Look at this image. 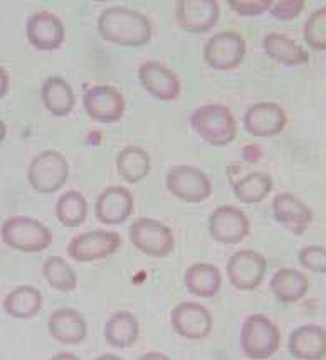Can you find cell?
<instances>
[{
	"mask_svg": "<svg viewBox=\"0 0 326 360\" xmlns=\"http://www.w3.org/2000/svg\"><path fill=\"white\" fill-rule=\"evenodd\" d=\"M281 332L274 321L263 314H252L241 327V350L251 360H268L280 350Z\"/></svg>",
	"mask_w": 326,
	"mask_h": 360,
	"instance_id": "cell-4",
	"label": "cell"
},
{
	"mask_svg": "<svg viewBox=\"0 0 326 360\" xmlns=\"http://www.w3.org/2000/svg\"><path fill=\"white\" fill-rule=\"evenodd\" d=\"M42 293L36 286L31 285H20L17 288L11 290L4 298V310L8 316L15 320H31L41 311Z\"/></svg>",
	"mask_w": 326,
	"mask_h": 360,
	"instance_id": "cell-24",
	"label": "cell"
},
{
	"mask_svg": "<svg viewBox=\"0 0 326 360\" xmlns=\"http://www.w3.org/2000/svg\"><path fill=\"white\" fill-rule=\"evenodd\" d=\"M299 266L308 269V271L326 274V248L318 244H310V246L301 248L298 252Z\"/></svg>",
	"mask_w": 326,
	"mask_h": 360,
	"instance_id": "cell-33",
	"label": "cell"
},
{
	"mask_svg": "<svg viewBox=\"0 0 326 360\" xmlns=\"http://www.w3.org/2000/svg\"><path fill=\"white\" fill-rule=\"evenodd\" d=\"M98 34L106 42L123 47H141L152 41V20L130 7H108L98 15Z\"/></svg>",
	"mask_w": 326,
	"mask_h": 360,
	"instance_id": "cell-1",
	"label": "cell"
},
{
	"mask_svg": "<svg viewBox=\"0 0 326 360\" xmlns=\"http://www.w3.org/2000/svg\"><path fill=\"white\" fill-rule=\"evenodd\" d=\"M138 79L153 98L160 101H175L182 91L178 76L160 61H145L138 68Z\"/></svg>",
	"mask_w": 326,
	"mask_h": 360,
	"instance_id": "cell-18",
	"label": "cell"
},
{
	"mask_svg": "<svg viewBox=\"0 0 326 360\" xmlns=\"http://www.w3.org/2000/svg\"><path fill=\"white\" fill-rule=\"evenodd\" d=\"M130 241L133 246L150 258H167L175 250V236L162 221L140 217L130 226Z\"/></svg>",
	"mask_w": 326,
	"mask_h": 360,
	"instance_id": "cell-6",
	"label": "cell"
},
{
	"mask_svg": "<svg viewBox=\"0 0 326 360\" xmlns=\"http://www.w3.org/2000/svg\"><path fill=\"white\" fill-rule=\"evenodd\" d=\"M171 327L187 340H202L212 332V314L197 302H182L171 310Z\"/></svg>",
	"mask_w": 326,
	"mask_h": 360,
	"instance_id": "cell-15",
	"label": "cell"
},
{
	"mask_svg": "<svg viewBox=\"0 0 326 360\" xmlns=\"http://www.w3.org/2000/svg\"><path fill=\"white\" fill-rule=\"evenodd\" d=\"M138 360H171V359L163 352H147L141 355Z\"/></svg>",
	"mask_w": 326,
	"mask_h": 360,
	"instance_id": "cell-37",
	"label": "cell"
},
{
	"mask_svg": "<svg viewBox=\"0 0 326 360\" xmlns=\"http://www.w3.org/2000/svg\"><path fill=\"white\" fill-rule=\"evenodd\" d=\"M41 98L46 110L54 117H67L76 105V94L71 84L61 76H49L42 83Z\"/></svg>",
	"mask_w": 326,
	"mask_h": 360,
	"instance_id": "cell-26",
	"label": "cell"
},
{
	"mask_svg": "<svg viewBox=\"0 0 326 360\" xmlns=\"http://www.w3.org/2000/svg\"><path fill=\"white\" fill-rule=\"evenodd\" d=\"M70 179V162L58 150H44L32 158L27 169L29 186L39 194H54Z\"/></svg>",
	"mask_w": 326,
	"mask_h": 360,
	"instance_id": "cell-5",
	"label": "cell"
},
{
	"mask_svg": "<svg viewBox=\"0 0 326 360\" xmlns=\"http://www.w3.org/2000/svg\"><path fill=\"white\" fill-rule=\"evenodd\" d=\"M42 276L51 288L70 293L78 286V274L63 256H49L42 264Z\"/></svg>",
	"mask_w": 326,
	"mask_h": 360,
	"instance_id": "cell-31",
	"label": "cell"
},
{
	"mask_svg": "<svg viewBox=\"0 0 326 360\" xmlns=\"http://www.w3.org/2000/svg\"><path fill=\"white\" fill-rule=\"evenodd\" d=\"M244 130L257 139H271L285 131L287 125V115L278 103L261 101L254 103L246 110L242 118Z\"/></svg>",
	"mask_w": 326,
	"mask_h": 360,
	"instance_id": "cell-13",
	"label": "cell"
},
{
	"mask_svg": "<svg viewBox=\"0 0 326 360\" xmlns=\"http://www.w3.org/2000/svg\"><path fill=\"white\" fill-rule=\"evenodd\" d=\"M175 19L185 32L205 34L221 19V7L216 0H180L175 6Z\"/></svg>",
	"mask_w": 326,
	"mask_h": 360,
	"instance_id": "cell-16",
	"label": "cell"
},
{
	"mask_svg": "<svg viewBox=\"0 0 326 360\" xmlns=\"http://www.w3.org/2000/svg\"><path fill=\"white\" fill-rule=\"evenodd\" d=\"M287 350L298 360H323L326 357V328L321 325H301L287 338Z\"/></svg>",
	"mask_w": 326,
	"mask_h": 360,
	"instance_id": "cell-21",
	"label": "cell"
},
{
	"mask_svg": "<svg viewBox=\"0 0 326 360\" xmlns=\"http://www.w3.org/2000/svg\"><path fill=\"white\" fill-rule=\"evenodd\" d=\"M185 288L199 298H214L221 291L222 273L212 263H194L183 274Z\"/></svg>",
	"mask_w": 326,
	"mask_h": 360,
	"instance_id": "cell-27",
	"label": "cell"
},
{
	"mask_svg": "<svg viewBox=\"0 0 326 360\" xmlns=\"http://www.w3.org/2000/svg\"><path fill=\"white\" fill-rule=\"evenodd\" d=\"M271 0H229V6L237 15L242 17H257L269 12L271 8Z\"/></svg>",
	"mask_w": 326,
	"mask_h": 360,
	"instance_id": "cell-34",
	"label": "cell"
},
{
	"mask_svg": "<svg viewBox=\"0 0 326 360\" xmlns=\"http://www.w3.org/2000/svg\"><path fill=\"white\" fill-rule=\"evenodd\" d=\"M152 169V160H150L148 152L145 148L136 147V145H128L119 150L117 157V170L118 175L126 184H138L147 179Z\"/></svg>",
	"mask_w": 326,
	"mask_h": 360,
	"instance_id": "cell-28",
	"label": "cell"
},
{
	"mask_svg": "<svg viewBox=\"0 0 326 360\" xmlns=\"http://www.w3.org/2000/svg\"><path fill=\"white\" fill-rule=\"evenodd\" d=\"M96 360H123V359L118 357V355H115V354H103Z\"/></svg>",
	"mask_w": 326,
	"mask_h": 360,
	"instance_id": "cell-39",
	"label": "cell"
},
{
	"mask_svg": "<svg viewBox=\"0 0 326 360\" xmlns=\"http://www.w3.org/2000/svg\"><path fill=\"white\" fill-rule=\"evenodd\" d=\"M25 36L37 51H56L64 44L66 27L54 12L37 11L27 17Z\"/></svg>",
	"mask_w": 326,
	"mask_h": 360,
	"instance_id": "cell-14",
	"label": "cell"
},
{
	"mask_svg": "<svg viewBox=\"0 0 326 360\" xmlns=\"http://www.w3.org/2000/svg\"><path fill=\"white\" fill-rule=\"evenodd\" d=\"M268 259L254 250L235 251L227 261V278L235 290L254 291L263 285Z\"/></svg>",
	"mask_w": 326,
	"mask_h": 360,
	"instance_id": "cell-10",
	"label": "cell"
},
{
	"mask_svg": "<svg viewBox=\"0 0 326 360\" xmlns=\"http://www.w3.org/2000/svg\"><path fill=\"white\" fill-rule=\"evenodd\" d=\"M122 246V236L117 231L93 229L74 236L67 243V255L78 263H94L113 256Z\"/></svg>",
	"mask_w": 326,
	"mask_h": 360,
	"instance_id": "cell-7",
	"label": "cell"
},
{
	"mask_svg": "<svg viewBox=\"0 0 326 360\" xmlns=\"http://www.w3.org/2000/svg\"><path fill=\"white\" fill-rule=\"evenodd\" d=\"M8 84H11V79H8L7 71L0 66V100H2V98L7 94Z\"/></svg>",
	"mask_w": 326,
	"mask_h": 360,
	"instance_id": "cell-36",
	"label": "cell"
},
{
	"mask_svg": "<svg viewBox=\"0 0 326 360\" xmlns=\"http://www.w3.org/2000/svg\"><path fill=\"white\" fill-rule=\"evenodd\" d=\"M83 106L88 117L103 125H113L123 118L126 101L117 88L108 84L91 86L83 96Z\"/></svg>",
	"mask_w": 326,
	"mask_h": 360,
	"instance_id": "cell-12",
	"label": "cell"
},
{
	"mask_svg": "<svg viewBox=\"0 0 326 360\" xmlns=\"http://www.w3.org/2000/svg\"><path fill=\"white\" fill-rule=\"evenodd\" d=\"M271 209L278 224H281L294 236H303L313 222V211L310 205L304 204L291 192H280L274 195Z\"/></svg>",
	"mask_w": 326,
	"mask_h": 360,
	"instance_id": "cell-19",
	"label": "cell"
},
{
	"mask_svg": "<svg viewBox=\"0 0 326 360\" xmlns=\"http://www.w3.org/2000/svg\"><path fill=\"white\" fill-rule=\"evenodd\" d=\"M190 127L210 147L222 148L237 136V122L229 106L209 103L195 108L190 115Z\"/></svg>",
	"mask_w": 326,
	"mask_h": 360,
	"instance_id": "cell-2",
	"label": "cell"
},
{
	"mask_svg": "<svg viewBox=\"0 0 326 360\" xmlns=\"http://www.w3.org/2000/svg\"><path fill=\"white\" fill-rule=\"evenodd\" d=\"M135 209L133 194L123 186H110L94 202L96 219L105 226H119L131 217Z\"/></svg>",
	"mask_w": 326,
	"mask_h": 360,
	"instance_id": "cell-17",
	"label": "cell"
},
{
	"mask_svg": "<svg viewBox=\"0 0 326 360\" xmlns=\"http://www.w3.org/2000/svg\"><path fill=\"white\" fill-rule=\"evenodd\" d=\"M304 2L303 0H278V2L271 4L269 14L278 20H294L296 17L303 12Z\"/></svg>",
	"mask_w": 326,
	"mask_h": 360,
	"instance_id": "cell-35",
	"label": "cell"
},
{
	"mask_svg": "<svg viewBox=\"0 0 326 360\" xmlns=\"http://www.w3.org/2000/svg\"><path fill=\"white\" fill-rule=\"evenodd\" d=\"M0 238L8 248L20 252H42L53 244L49 227L29 216H12L4 221Z\"/></svg>",
	"mask_w": 326,
	"mask_h": 360,
	"instance_id": "cell-3",
	"label": "cell"
},
{
	"mask_svg": "<svg viewBox=\"0 0 326 360\" xmlns=\"http://www.w3.org/2000/svg\"><path fill=\"white\" fill-rule=\"evenodd\" d=\"M140 337L138 319L128 310H118L106 320L105 340L115 349H131Z\"/></svg>",
	"mask_w": 326,
	"mask_h": 360,
	"instance_id": "cell-25",
	"label": "cell"
},
{
	"mask_svg": "<svg viewBox=\"0 0 326 360\" xmlns=\"http://www.w3.org/2000/svg\"><path fill=\"white\" fill-rule=\"evenodd\" d=\"M269 288L278 302L291 305V303L301 302L306 297L310 290V280L306 274L296 268H280L273 274Z\"/></svg>",
	"mask_w": 326,
	"mask_h": 360,
	"instance_id": "cell-22",
	"label": "cell"
},
{
	"mask_svg": "<svg viewBox=\"0 0 326 360\" xmlns=\"http://www.w3.org/2000/svg\"><path fill=\"white\" fill-rule=\"evenodd\" d=\"M6 135H7V127H6V123H4L2 120H0V143H2V141L6 140Z\"/></svg>",
	"mask_w": 326,
	"mask_h": 360,
	"instance_id": "cell-40",
	"label": "cell"
},
{
	"mask_svg": "<svg viewBox=\"0 0 326 360\" xmlns=\"http://www.w3.org/2000/svg\"><path fill=\"white\" fill-rule=\"evenodd\" d=\"M303 37L313 51H326V6L311 12L303 25Z\"/></svg>",
	"mask_w": 326,
	"mask_h": 360,
	"instance_id": "cell-32",
	"label": "cell"
},
{
	"mask_svg": "<svg viewBox=\"0 0 326 360\" xmlns=\"http://www.w3.org/2000/svg\"><path fill=\"white\" fill-rule=\"evenodd\" d=\"M274 180L266 172H249L233 182V192L244 204H257L271 194Z\"/></svg>",
	"mask_w": 326,
	"mask_h": 360,
	"instance_id": "cell-29",
	"label": "cell"
},
{
	"mask_svg": "<svg viewBox=\"0 0 326 360\" xmlns=\"http://www.w3.org/2000/svg\"><path fill=\"white\" fill-rule=\"evenodd\" d=\"M49 360H81V359L78 357V355H74L71 352H59V354L53 355Z\"/></svg>",
	"mask_w": 326,
	"mask_h": 360,
	"instance_id": "cell-38",
	"label": "cell"
},
{
	"mask_svg": "<svg viewBox=\"0 0 326 360\" xmlns=\"http://www.w3.org/2000/svg\"><path fill=\"white\" fill-rule=\"evenodd\" d=\"M263 47L266 54L273 59V61L285 64V66H301L310 61V54L299 46L293 37L286 36L281 32H269L264 36Z\"/></svg>",
	"mask_w": 326,
	"mask_h": 360,
	"instance_id": "cell-23",
	"label": "cell"
},
{
	"mask_svg": "<svg viewBox=\"0 0 326 360\" xmlns=\"http://www.w3.org/2000/svg\"><path fill=\"white\" fill-rule=\"evenodd\" d=\"M51 337L63 345L83 344L88 337V321L76 308H58L47 321Z\"/></svg>",
	"mask_w": 326,
	"mask_h": 360,
	"instance_id": "cell-20",
	"label": "cell"
},
{
	"mask_svg": "<svg viewBox=\"0 0 326 360\" xmlns=\"http://www.w3.org/2000/svg\"><path fill=\"white\" fill-rule=\"evenodd\" d=\"M56 219L64 227H78L88 217V200L79 191H67L56 202Z\"/></svg>",
	"mask_w": 326,
	"mask_h": 360,
	"instance_id": "cell-30",
	"label": "cell"
},
{
	"mask_svg": "<svg viewBox=\"0 0 326 360\" xmlns=\"http://www.w3.org/2000/svg\"><path fill=\"white\" fill-rule=\"evenodd\" d=\"M251 231V221L242 209L235 205H219L209 217V233L212 239L226 246L241 244Z\"/></svg>",
	"mask_w": 326,
	"mask_h": 360,
	"instance_id": "cell-11",
	"label": "cell"
},
{
	"mask_svg": "<svg viewBox=\"0 0 326 360\" xmlns=\"http://www.w3.org/2000/svg\"><path fill=\"white\" fill-rule=\"evenodd\" d=\"M247 53L246 39L241 34L224 31L214 34L204 44V61L216 71H230L241 66Z\"/></svg>",
	"mask_w": 326,
	"mask_h": 360,
	"instance_id": "cell-9",
	"label": "cell"
},
{
	"mask_svg": "<svg viewBox=\"0 0 326 360\" xmlns=\"http://www.w3.org/2000/svg\"><path fill=\"white\" fill-rule=\"evenodd\" d=\"M165 186L174 197L187 204H202L212 195L209 175L192 165H175L167 172Z\"/></svg>",
	"mask_w": 326,
	"mask_h": 360,
	"instance_id": "cell-8",
	"label": "cell"
}]
</instances>
